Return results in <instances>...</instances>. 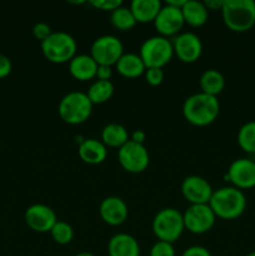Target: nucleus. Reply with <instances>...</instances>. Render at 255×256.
<instances>
[{
    "instance_id": "nucleus-1",
    "label": "nucleus",
    "mask_w": 255,
    "mask_h": 256,
    "mask_svg": "<svg viewBox=\"0 0 255 256\" xmlns=\"http://www.w3.org/2000/svg\"><path fill=\"white\" fill-rule=\"evenodd\" d=\"M220 104L216 96L196 92L186 98L182 104V115L188 122L195 126H206L216 120Z\"/></svg>"
},
{
    "instance_id": "nucleus-2",
    "label": "nucleus",
    "mask_w": 255,
    "mask_h": 256,
    "mask_svg": "<svg viewBox=\"0 0 255 256\" xmlns=\"http://www.w3.org/2000/svg\"><path fill=\"white\" fill-rule=\"evenodd\" d=\"M215 216L224 220L239 218L246 208V198L242 190L235 186H224L215 190L209 202Z\"/></svg>"
},
{
    "instance_id": "nucleus-3",
    "label": "nucleus",
    "mask_w": 255,
    "mask_h": 256,
    "mask_svg": "<svg viewBox=\"0 0 255 256\" xmlns=\"http://www.w3.org/2000/svg\"><path fill=\"white\" fill-rule=\"evenodd\" d=\"M222 15L224 24L232 32H248L255 25V2L254 0H224Z\"/></svg>"
},
{
    "instance_id": "nucleus-4",
    "label": "nucleus",
    "mask_w": 255,
    "mask_h": 256,
    "mask_svg": "<svg viewBox=\"0 0 255 256\" xmlns=\"http://www.w3.org/2000/svg\"><path fill=\"white\" fill-rule=\"evenodd\" d=\"M92 102L86 92H70L62 96L58 105L60 119L69 125H79L86 122L92 112Z\"/></svg>"
},
{
    "instance_id": "nucleus-5",
    "label": "nucleus",
    "mask_w": 255,
    "mask_h": 256,
    "mask_svg": "<svg viewBox=\"0 0 255 256\" xmlns=\"http://www.w3.org/2000/svg\"><path fill=\"white\" fill-rule=\"evenodd\" d=\"M152 232L160 242L174 244L184 232L182 214L174 208H165L159 210L152 219Z\"/></svg>"
},
{
    "instance_id": "nucleus-6",
    "label": "nucleus",
    "mask_w": 255,
    "mask_h": 256,
    "mask_svg": "<svg viewBox=\"0 0 255 256\" xmlns=\"http://www.w3.org/2000/svg\"><path fill=\"white\" fill-rule=\"evenodd\" d=\"M42 52L45 59L54 64L70 62L76 55V40L65 32H52L48 39L42 42Z\"/></svg>"
},
{
    "instance_id": "nucleus-7",
    "label": "nucleus",
    "mask_w": 255,
    "mask_h": 256,
    "mask_svg": "<svg viewBox=\"0 0 255 256\" xmlns=\"http://www.w3.org/2000/svg\"><path fill=\"white\" fill-rule=\"evenodd\" d=\"M140 58L145 68H162L174 56L172 42L168 38L155 35L145 40L140 46Z\"/></svg>"
},
{
    "instance_id": "nucleus-8",
    "label": "nucleus",
    "mask_w": 255,
    "mask_h": 256,
    "mask_svg": "<svg viewBox=\"0 0 255 256\" xmlns=\"http://www.w3.org/2000/svg\"><path fill=\"white\" fill-rule=\"evenodd\" d=\"M118 160L122 169L132 174H140L149 166V152L144 144L129 142L118 150Z\"/></svg>"
},
{
    "instance_id": "nucleus-9",
    "label": "nucleus",
    "mask_w": 255,
    "mask_h": 256,
    "mask_svg": "<svg viewBox=\"0 0 255 256\" xmlns=\"http://www.w3.org/2000/svg\"><path fill=\"white\" fill-rule=\"evenodd\" d=\"M124 54V45L114 35H102L92 44L90 55L98 65L112 66Z\"/></svg>"
},
{
    "instance_id": "nucleus-10",
    "label": "nucleus",
    "mask_w": 255,
    "mask_h": 256,
    "mask_svg": "<svg viewBox=\"0 0 255 256\" xmlns=\"http://www.w3.org/2000/svg\"><path fill=\"white\" fill-rule=\"evenodd\" d=\"M182 219L185 229L192 234L200 235L212 230L216 216L209 204H198L190 205L182 214Z\"/></svg>"
},
{
    "instance_id": "nucleus-11",
    "label": "nucleus",
    "mask_w": 255,
    "mask_h": 256,
    "mask_svg": "<svg viewBox=\"0 0 255 256\" xmlns=\"http://www.w3.org/2000/svg\"><path fill=\"white\" fill-rule=\"evenodd\" d=\"M226 182L240 190L255 186V162L246 158H240L230 164L225 175Z\"/></svg>"
},
{
    "instance_id": "nucleus-12",
    "label": "nucleus",
    "mask_w": 255,
    "mask_h": 256,
    "mask_svg": "<svg viewBox=\"0 0 255 256\" xmlns=\"http://www.w3.org/2000/svg\"><path fill=\"white\" fill-rule=\"evenodd\" d=\"M212 192L214 190L210 182L198 175L186 176L182 182V194L190 205L209 204Z\"/></svg>"
},
{
    "instance_id": "nucleus-13",
    "label": "nucleus",
    "mask_w": 255,
    "mask_h": 256,
    "mask_svg": "<svg viewBox=\"0 0 255 256\" xmlns=\"http://www.w3.org/2000/svg\"><path fill=\"white\" fill-rule=\"evenodd\" d=\"M172 42L174 48V55H176L180 62L192 64L198 62L202 56V42L194 32H182Z\"/></svg>"
},
{
    "instance_id": "nucleus-14",
    "label": "nucleus",
    "mask_w": 255,
    "mask_h": 256,
    "mask_svg": "<svg viewBox=\"0 0 255 256\" xmlns=\"http://www.w3.org/2000/svg\"><path fill=\"white\" fill-rule=\"evenodd\" d=\"M24 219L28 226L36 232H50L58 222L54 210L44 204L30 205L25 210Z\"/></svg>"
},
{
    "instance_id": "nucleus-15",
    "label": "nucleus",
    "mask_w": 255,
    "mask_h": 256,
    "mask_svg": "<svg viewBox=\"0 0 255 256\" xmlns=\"http://www.w3.org/2000/svg\"><path fill=\"white\" fill-rule=\"evenodd\" d=\"M184 24L185 22L182 18V9H178V8L168 4H165L160 9L159 14L154 20L155 29L162 36L165 38L178 34L184 26Z\"/></svg>"
},
{
    "instance_id": "nucleus-16",
    "label": "nucleus",
    "mask_w": 255,
    "mask_h": 256,
    "mask_svg": "<svg viewBox=\"0 0 255 256\" xmlns=\"http://www.w3.org/2000/svg\"><path fill=\"white\" fill-rule=\"evenodd\" d=\"M99 214L105 224L119 226L126 222L129 208L122 198L108 196L100 202Z\"/></svg>"
},
{
    "instance_id": "nucleus-17",
    "label": "nucleus",
    "mask_w": 255,
    "mask_h": 256,
    "mask_svg": "<svg viewBox=\"0 0 255 256\" xmlns=\"http://www.w3.org/2000/svg\"><path fill=\"white\" fill-rule=\"evenodd\" d=\"M109 256H140V245L132 235L120 232L108 242Z\"/></svg>"
},
{
    "instance_id": "nucleus-18",
    "label": "nucleus",
    "mask_w": 255,
    "mask_h": 256,
    "mask_svg": "<svg viewBox=\"0 0 255 256\" xmlns=\"http://www.w3.org/2000/svg\"><path fill=\"white\" fill-rule=\"evenodd\" d=\"M69 72L76 80L88 82L96 78L98 64L90 54L75 55L69 62Z\"/></svg>"
},
{
    "instance_id": "nucleus-19",
    "label": "nucleus",
    "mask_w": 255,
    "mask_h": 256,
    "mask_svg": "<svg viewBox=\"0 0 255 256\" xmlns=\"http://www.w3.org/2000/svg\"><path fill=\"white\" fill-rule=\"evenodd\" d=\"M80 159L90 165H98L105 162L108 155L106 146L98 139H84L78 149Z\"/></svg>"
},
{
    "instance_id": "nucleus-20",
    "label": "nucleus",
    "mask_w": 255,
    "mask_h": 256,
    "mask_svg": "<svg viewBox=\"0 0 255 256\" xmlns=\"http://www.w3.org/2000/svg\"><path fill=\"white\" fill-rule=\"evenodd\" d=\"M129 8L136 22L146 24V22H154L162 5L159 0H132Z\"/></svg>"
},
{
    "instance_id": "nucleus-21",
    "label": "nucleus",
    "mask_w": 255,
    "mask_h": 256,
    "mask_svg": "<svg viewBox=\"0 0 255 256\" xmlns=\"http://www.w3.org/2000/svg\"><path fill=\"white\" fill-rule=\"evenodd\" d=\"M115 66L120 75H122L124 78H129V79L142 76L146 70L140 55L135 54V52H124L122 58L118 60Z\"/></svg>"
},
{
    "instance_id": "nucleus-22",
    "label": "nucleus",
    "mask_w": 255,
    "mask_h": 256,
    "mask_svg": "<svg viewBox=\"0 0 255 256\" xmlns=\"http://www.w3.org/2000/svg\"><path fill=\"white\" fill-rule=\"evenodd\" d=\"M182 12L185 24H189L192 28L202 26L209 19V10L205 6L204 2L186 0L182 8Z\"/></svg>"
},
{
    "instance_id": "nucleus-23",
    "label": "nucleus",
    "mask_w": 255,
    "mask_h": 256,
    "mask_svg": "<svg viewBox=\"0 0 255 256\" xmlns=\"http://www.w3.org/2000/svg\"><path fill=\"white\" fill-rule=\"evenodd\" d=\"M129 140L130 135L128 130L118 122H110V124L105 125L102 132V142L105 146L120 149Z\"/></svg>"
},
{
    "instance_id": "nucleus-24",
    "label": "nucleus",
    "mask_w": 255,
    "mask_h": 256,
    "mask_svg": "<svg viewBox=\"0 0 255 256\" xmlns=\"http://www.w3.org/2000/svg\"><path fill=\"white\" fill-rule=\"evenodd\" d=\"M199 85L202 92L218 98L225 88V78L222 72L215 69L205 70L200 76Z\"/></svg>"
},
{
    "instance_id": "nucleus-25",
    "label": "nucleus",
    "mask_w": 255,
    "mask_h": 256,
    "mask_svg": "<svg viewBox=\"0 0 255 256\" xmlns=\"http://www.w3.org/2000/svg\"><path fill=\"white\" fill-rule=\"evenodd\" d=\"M112 94H114V84L110 80H95L86 92L92 105L109 102Z\"/></svg>"
},
{
    "instance_id": "nucleus-26",
    "label": "nucleus",
    "mask_w": 255,
    "mask_h": 256,
    "mask_svg": "<svg viewBox=\"0 0 255 256\" xmlns=\"http://www.w3.org/2000/svg\"><path fill=\"white\" fill-rule=\"evenodd\" d=\"M110 22L115 29L122 30V32H128L136 25V20L130 8L122 6V5L110 12Z\"/></svg>"
},
{
    "instance_id": "nucleus-27",
    "label": "nucleus",
    "mask_w": 255,
    "mask_h": 256,
    "mask_svg": "<svg viewBox=\"0 0 255 256\" xmlns=\"http://www.w3.org/2000/svg\"><path fill=\"white\" fill-rule=\"evenodd\" d=\"M238 144L248 154H255V120L248 122L238 132Z\"/></svg>"
},
{
    "instance_id": "nucleus-28",
    "label": "nucleus",
    "mask_w": 255,
    "mask_h": 256,
    "mask_svg": "<svg viewBox=\"0 0 255 256\" xmlns=\"http://www.w3.org/2000/svg\"><path fill=\"white\" fill-rule=\"evenodd\" d=\"M50 235L56 244L66 245L72 242V238H74V230H72V225L68 224L66 222L58 220L52 229L50 230Z\"/></svg>"
},
{
    "instance_id": "nucleus-29",
    "label": "nucleus",
    "mask_w": 255,
    "mask_h": 256,
    "mask_svg": "<svg viewBox=\"0 0 255 256\" xmlns=\"http://www.w3.org/2000/svg\"><path fill=\"white\" fill-rule=\"evenodd\" d=\"M149 256H175V250L172 244L158 240L150 249Z\"/></svg>"
},
{
    "instance_id": "nucleus-30",
    "label": "nucleus",
    "mask_w": 255,
    "mask_h": 256,
    "mask_svg": "<svg viewBox=\"0 0 255 256\" xmlns=\"http://www.w3.org/2000/svg\"><path fill=\"white\" fill-rule=\"evenodd\" d=\"M145 80L152 86H159L164 82V70L160 68H149L145 70Z\"/></svg>"
},
{
    "instance_id": "nucleus-31",
    "label": "nucleus",
    "mask_w": 255,
    "mask_h": 256,
    "mask_svg": "<svg viewBox=\"0 0 255 256\" xmlns=\"http://www.w3.org/2000/svg\"><path fill=\"white\" fill-rule=\"evenodd\" d=\"M90 4L96 9L102 10V12H114L119 6H122V0H92Z\"/></svg>"
},
{
    "instance_id": "nucleus-32",
    "label": "nucleus",
    "mask_w": 255,
    "mask_h": 256,
    "mask_svg": "<svg viewBox=\"0 0 255 256\" xmlns=\"http://www.w3.org/2000/svg\"><path fill=\"white\" fill-rule=\"evenodd\" d=\"M52 34V28H50L49 24H46V22H36V24L34 25V28H32V35H34L38 40H40V42H44L45 39H48Z\"/></svg>"
},
{
    "instance_id": "nucleus-33",
    "label": "nucleus",
    "mask_w": 255,
    "mask_h": 256,
    "mask_svg": "<svg viewBox=\"0 0 255 256\" xmlns=\"http://www.w3.org/2000/svg\"><path fill=\"white\" fill-rule=\"evenodd\" d=\"M182 256H212V254H210V252L206 248L200 246V245H194V246L185 249Z\"/></svg>"
},
{
    "instance_id": "nucleus-34",
    "label": "nucleus",
    "mask_w": 255,
    "mask_h": 256,
    "mask_svg": "<svg viewBox=\"0 0 255 256\" xmlns=\"http://www.w3.org/2000/svg\"><path fill=\"white\" fill-rule=\"evenodd\" d=\"M12 64L9 58L4 54H0V79L6 78L12 72Z\"/></svg>"
},
{
    "instance_id": "nucleus-35",
    "label": "nucleus",
    "mask_w": 255,
    "mask_h": 256,
    "mask_svg": "<svg viewBox=\"0 0 255 256\" xmlns=\"http://www.w3.org/2000/svg\"><path fill=\"white\" fill-rule=\"evenodd\" d=\"M112 75V66H108V65H98V72H96L98 80H110Z\"/></svg>"
},
{
    "instance_id": "nucleus-36",
    "label": "nucleus",
    "mask_w": 255,
    "mask_h": 256,
    "mask_svg": "<svg viewBox=\"0 0 255 256\" xmlns=\"http://www.w3.org/2000/svg\"><path fill=\"white\" fill-rule=\"evenodd\" d=\"M145 139H146V134L142 130H135L130 135V140L134 142H138V144H144Z\"/></svg>"
},
{
    "instance_id": "nucleus-37",
    "label": "nucleus",
    "mask_w": 255,
    "mask_h": 256,
    "mask_svg": "<svg viewBox=\"0 0 255 256\" xmlns=\"http://www.w3.org/2000/svg\"><path fill=\"white\" fill-rule=\"evenodd\" d=\"M204 4L208 10H212V12L220 10V12H222V4H224V2H222V0H206V2H204Z\"/></svg>"
},
{
    "instance_id": "nucleus-38",
    "label": "nucleus",
    "mask_w": 255,
    "mask_h": 256,
    "mask_svg": "<svg viewBox=\"0 0 255 256\" xmlns=\"http://www.w3.org/2000/svg\"><path fill=\"white\" fill-rule=\"evenodd\" d=\"M74 256H95V255L92 254V252H79V254H76V255H74Z\"/></svg>"
},
{
    "instance_id": "nucleus-39",
    "label": "nucleus",
    "mask_w": 255,
    "mask_h": 256,
    "mask_svg": "<svg viewBox=\"0 0 255 256\" xmlns=\"http://www.w3.org/2000/svg\"><path fill=\"white\" fill-rule=\"evenodd\" d=\"M246 256H255V250L254 252H249V254H248Z\"/></svg>"
}]
</instances>
